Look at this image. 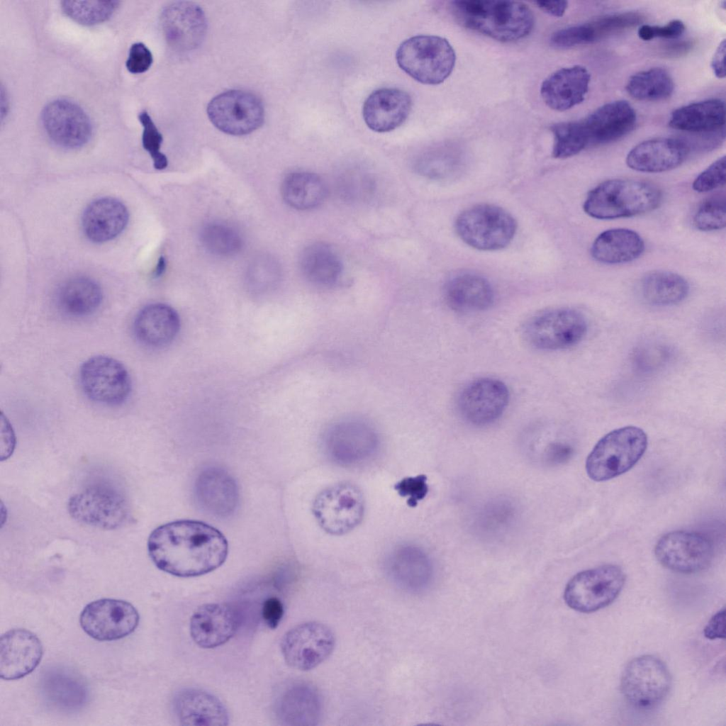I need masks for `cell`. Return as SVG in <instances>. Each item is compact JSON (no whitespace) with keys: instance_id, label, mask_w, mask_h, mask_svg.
Instances as JSON below:
<instances>
[{"instance_id":"1","label":"cell","mask_w":726,"mask_h":726,"mask_svg":"<svg viewBox=\"0 0 726 726\" xmlns=\"http://www.w3.org/2000/svg\"><path fill=\"white\" fill-rule=\"evenodd\" d=\"M149 555L160 570L179 577L209 573L226 559L228 542L215 527L182 520L155 529L147 542Z\"/></svg>"},{"instance_id":"2","label":"cell","mask_w":726,"mask_h":726,"mask_svg":"<svg viewBox=\"0 0 726 726\" xmlns=\"http://www.w3.org/2000/svg\"><path fill=\"white\" fill-rule=\"evenodd\" d=\"M450 7L460 25L502 43L527 37L535 25L532 11L520 1L460 0Z\"/></svg>"},{"instance_id":"3","label":"cell","mask_w":726,"mask_h":726,"mask_svg":"<svg viewBox=\"0 0 726 726\" xmlns=\"http://www.w3.org/2000/svg\"><path fill=\"white\" fill-rule=\"evenodd\" d=\"M661 200L660 189L649 182L635 179H610L589 191L583 208L597 219L631 217L656 208Z\"/></svg>"},{"instance_id":"4","label":"cell","mask_w":726,"mask_h":726,"mask_svg":"<svg viewBox=\"0 0 726 726\" xmlns=\"http://www.w3.org/2000/svg\"><path fill=\"white\" fill-rule=\"evenodd\" d=\"M647 447V436L636 426L613 430L601 438L588 454L586 470L595 481H604L632 468Z\"/></svg>"},{"instance_id":"5","label":"cell","mask_w":726,"mask_h":726,"mask_svg":"<svg viewBox=\"0 0 726 726\" xmlns=\"http://www.w3.org/2000/svg\"><path fill=\"white\" fill-rule=\"evenodd\" d=\"M398 66L415 80L425 84L442 83L452 74L455 52L442 37L431 35L413 36L403 41L396 54Z\"/></svg>"},{"instance_id":"6","label":"cell","mask_w":726,"mask_h":726,"mask_svg":"<svg viewBox=\"0 0 726 726\" xmlns=\"http://www.w3.org/2000/svg\"><path fill=\"white\" fill-rule=\"evenodd\" d=\"M68 511L77 522L105 530H115L129 523L131 509L125 494L117 487L98 483L74 494Z\"/></svg>"},{"instance_id":"7","label":"cell","mask_w":726,"mask_h":726,"mask_svg":"<svg viewBox=\"0 0 726 726\" xmlns=\"http://www.w3.org/2000/svg\"><path fill=\"white\" fill-rule=\"evenodd\" d=\"M454 228L467 245L479 250L493 251L508 245L515 236L517 223L505 209L482 203L459 214Z\"/></svg>"},{"instance_id":"8","label":"cell","mask_w":726,"mask_h":726,"mask_svg":"<svg viewBox=\"0 0 726 726\" xmlns=\"http://www.w3.org/2000/svg\"><path fill=\"white\" fill-rule=\"evenodd\" d=\"M671 677L666 664L654 655H642L625 667L620 690L625 699L639 710H652L666 698Z\"/></svg>"},{"instance_id":"9","label":"cell","mask_w":726,"mask_h":726,"mask_svg":"<svg viewBox=\"0 0 726 726\" xmlns=\"http://www.w3.org/2000/svg\"><path fill=\"white\" fill-rule=\"evenodd\" d=\"M625 581L622 569L605 564L584 570L567 583L564 599L573 610L589 613L612 603L621 592Z\"/></svg>"},{"instance_id":"10","label":"cell","mask_w":726,"mask_h":726,"mask_svg":"<svg viewBox=\"0 0 726 726\" xmlns=\"http://www.w3.org/2000/svg\"><path fill=\"white\" fill-rule=\"evenodd\" d=\"M323 445L327 457L342 467H355L372 459L377 453L379 436L367 422L345 419L330 425Z\"/></svg>"},{"instance_id":"11","label":"cell","mask_w":726,"mask_h":726,"mask_svg":"<svg viewBox=\"0 0 726 726\" xmlns=\"http://www.w3.org/2000/svg\"><path fill=\"white\" fill-rule=\"evenodd\" d=\"M362 491L350 482L327 487L315 498L313 515L320 527L332 535H342L354 529L364 514Z\"/></svg>"},{"instance_id":"12","label":"cell","mask_w":726,"mask_h":726,"mask_svg":"<svg viewBox=\"0 0 726 726\" xmlns=\"http://www.w3.org/2000/svg\"><path fill=\"white\" fill-rule=\"evenodd\" d=\"M586 331L582 313L571 308H555L532 317L525 325V336L537 349L556 351L578 344Z\"/></svg>"},{"instance_id":"13","label":"cell","mask_w":726,"mask_h":726,"mask_svg":"<svg viewBox=\"0 0 726 726\" xmlns=\"http://www.w3.org/2000/svg\"><path fill=\"white\" fill-rule=\"evenodd\" d=\"M79 381L89 399L104 405H119L131 392V379L125 367L106 355L94 356L85 361L80 368Z\"/></svg>"},{"instance_id":"14","label":"cell","mask_w":726,"mask_h":726,"mask_svg":"<svg viewBox=\"0 0 726 726\" xmlns=\"http://www.w3.org/2000/svg\"><path fill=\"white\" fill-rule=\"evenodd\" d=\"M335 645V635L328 625L308 621L294 626L284 634L281 650L289 666L308 671L326 660Z\"/></svg>"},{"instance_id":"15","label":"cell","mask_w":726,"mask_h":726,"mask_svg":"<svg viewBox=\"0 0 726 726\" xmlns=\"http://www.w3.org/2000/svg\"><path fill=\"white\" fill-rule=\"evenodd\" d=\"M207 114L220 130L242 135L262 125L264 109L262 101L253 93L234 89L215 96L207 106Z\"/></svg>"},{"instance_id":"16","label":"cell","mask_w":726,"mask_h":726,"mask_svg":"<svg viewBox=\"0 0 726 726\" xmlns=\"http://www.w3.org/2000/svg\"><path fill=\"white\" fill-rule=\"evenodd\" d=\"M654 554L664 567L682 574H693L711 564L714 549L709 539L691 531L677 530L663 535L657 542Z\"/></svg>"},{"instance_id":"17","label":"cell","mask_w":726,"mask_h":726,"mask_svg":"<svg viewBox=\"0 0 726 726\" xmlns=\"http://www.w3.org/2000/svg\"><path fill=\"white\" fill-rule=\"evenodd\" d=\"M140 617L128 602L104 598L91 602L82 610L79 621L84 631L99 641L121 639L137 627Z\"/></svg>"},{"instance_id":"18","label":"cell","mask_w":726,"mask_h":726,"mask_svg":"<svg viewBox=\"0 0 726 726\" xmlns=\"http://www.w3.org/2000/svg\"><path fill=\"white\" fill-rule=\"evenodd\" d=\"M41 121L50 139L60 147L75 149L84 146L92 135V124L86 113L76 103L58 99L43 109Z\"/></svg>"},{"instance_id":"19","label":"cell","mask_w":726,"mask_h":726,"mask_svg":"<svg viewBox=\"0 0 726 726\" xmlns=\"http://www.w3.org/2000/svg\"><path fill=\"white\" fill-rule=\"evenodd\" d=\"M510 398L507 386L491 377L478 379L461 391L457 406L463 418L475 425L490 424L506 411Z\"/></svg>"},{"instance_id":"20","label":"cell","mask_w":726,"mask_h":726,"mask_svg":"<svg viewBox=\"0 0 726 726\" xmlns=\"http://www.w3.org/2000/svg\"><path fill=\"white\" fill-rule=\"evenodd\" d=\"M195 501L203 511L223 518L233 515L239 504L240 493L234 478L225 469L208 467L198 474L194 485Z\"/></svg>"},{"instance_id":"21","label":"cell","mask_w":726,"mask_h":726,"mask_svg":"<svg viewBox=\"0 0 726 726\" xmlns=\"http://www.w3.org/2000/svg\"><path fill=\"white\" fill-rule=\"evenodd\" d=\"M239 617L235 610L227 603H211L199 606L190 620V635L200 647H219L235 634Z\"/></svg>"},{"instance_id":"22","label":"cell","mask_w":726,"mask_h":726,"mask_svg":"<svg viewBox=\"0 0 726 726\" xmlns=\"http://www.w3.org/2000/svg\"><path fill=\"white\" fill-rule=\"evenodd\" d=\"M38 637L26 629H12L0 639V676L5 680L21 678L32 672L43 656Z\"/></svg>"},{"instance_id":"23","label":"cell","mask_w":726,"mask_h":726,"mask_svg":"<svg viewBox=\"0 0 726 726\" xmlns=\"http://www.w3.org/2000/svg\"><path fill=\"white\" fill-rule=\"evenodd\" d=\"M412 107L410 95L396 88H381L366 99L362 116L367 125L378 133L391 131L407 119Z\"/></svg>"},{"instance_id":"24","label":"cell","mask_w":726,"mask_h":726,"mask_svg":"<svg viewBox=\"0 0 726 726\" xmlns=\"http://www.w3.org/2000/svg\"><path fill=\"white\" fill-rule=\"evenodd\" d=\"M590 80L589 72L581 65L561 68L542 82L541 97L552 110H569L583 102L588 91Z\"/></svg>"},{"instance_id":"25","label":"cell","mask_w":726,"mask_h":726,"mask_svg":"<svg viewBox=\"0 0 726 726\" xmlns=\"http://www.w3.org/2000/svg\"><path fill=\"white\" fill-rule=\"evenodd\" d=\"M162 25L169 43L182 50L196 48L206 28L202 9L184 1L173 3L165 8L162 14Z\"/></svg>"},{"instance_id":"26","label":"cell","mask_w":726,"mask_h":726,"mask_svg":"<svg viewBox=\"0 0 726 726\" xmlns=\"http://www.w3.org/2000/svg\"><path fill=\"white\" fill-rule=\"evenodd\" d=\"M385 567L391 581L408 591L424 589L432 576L429 558L419 547L411 544L394 547L387 555Z\"/></svg>"},{"instance_id":"27","label":"cell","mask_w":726,"mask_h":726,"mask_svg":"<svg viewBox=\"0 0 726 726\" xmlns=\"http://www.w3.org/2000/svg\"><path fill=\"white\" fill-rule=\"evenodd\" d=\"M689 150L685 141L673 138H658L643 141L634 147L626 157L627 166L636 171L657 173L679 166Z\"/></svg>"},{"instance_id":"28","label":"cell","mask_w":726,"mask_h":726,"mask_svg":"<svg viewBox=\"0 0 726 726\" xmlns=\"http://www.w3.org/2000/svg\"><path fill=\"white\" fill-rule=\"evenodd\" d=\"M174 713L182 725H227L229 716L223 703L214 695L196 688H186L173 698Z\"/></svg>"},{"instance_id":"29","label":"cell","mask_w":726,"mask_h":726,"mask_svg":"<svg viewBox=\"0 0 726 726\" xmlns=\"http://www.w3.org/2000/svg\"><path fill=\"white\" fill-rule=\"evenodd\" d=\"M589 145L605 144L618 140L633 129L636 113L626 101L605 104L582 120Z\"/></svg>"},{"instance_id":"30","label":"cell","mask_w":726,"mask_h":726,"mask_svg":"<svg viewBox=\"0 0 726 726\" xmlns=\"http://www.w3.org/2000/svg\"><path fill=\"white\" fill-rule=\"evenodd\" d=\"M128 220V210L121 201L103 197L93 201L84 209L82 225L91 241L101 243L118 237L126 228Z\"/></svg>"},{"instance_id":"31","label":"cell","mask_w":726,"mask_h":726,"mask_svg":"<svg viewBox=\"0 0 726 726\" xmlns=\"http://www.w3.org/2000/svg\"><path fill=\"white\" fill-rule=\"evenodd\" d=\"M180 318L171 306L161 303L149 304L136 315L134 334L142 344L160 348L172 343L180 330Z\"/></svg>"},{"instance_id":"32","label":"cell","mask_w":726,"mask_h":726,"mask_svg":"<svg viewBox=\"0 0 726 726\" xmlns=\"http://www.w3.org/2000/svg\"><path fill=\"white\" fill-rule=\"evenodd\" d=\"M725 104L711 99L680 107L673 111L669 125L676 130L711 135L724 131Z\"/></svg>"},{"instance_id":"33","label":"cell","mask_w":726,"mask_h":726,"mask_svg":"<svg viewBox=\"0 0 726 726\" xmlns=\"http://www.w3.org/2000/svg\"><path fill=\"white\" fill-rule=\"evenodd\" d=\"M492 286L484 277L470 273L457 275L447 283L445 298L452 310L473 313L486 310L494 301Z\"/></svg>"},{"instance_id":"34","label":"cell","mask_w":726,"mask_h":726,"mask_svg":"<svg viewBox=\"0 0 726 726\" xmlns=\"http://www.w3.org/2000/svg\"><path fill=\"white\" fill-rule=\"evenodd\" d=\"M41 691L45 700L55 708L74 710L86 702L88 693L84 682L65 669H55L43 674Z\"/></svg>"},{"instance_id":"35","label":"cell","mask_w":726,"mask_h":726,"mask_svg":"<svg viewBox=\"0 0 726 726\" xmlns=\"http://www.w3.org/2000/svg\"><path fill=\"white\" fill-rule=\"evenodd\" d=\"M644 243L636 232L626 228H613L601 233L591 247L592 257L605 264L632 261L641 255Z\"/></svg>"},{"instance_id":"36","label":"cell","mask_w":726,"mask_h":726,"mask_svg":"<svg viewBox=\"0 0 726 726\" xmlns=\"http://www.w3.org/2000/svg\"><path fill=\"white\" fill-rule=\"evenodd\" d=\"M103 293L99 284L85 277H73L65 281L57 292V303L66 315L84 317L100 306Z\"/></svg>"},{"instance_id":"37","label":"cell","mask_w":726,"mask_h":726,"mask_svg":"<svg viewBox=\"0 0 726 726\" xmlns=\"http://www.w3.org/2000/svg\"><path fill=\"white\" fill-rule=\"evenodd\" d=\"M303 277L311 283L328 286L335 284L342 272V263L334 250L323 242H315L302 252L299 261Z\"/></svg>"},{"instance_id":"38","label":"cell","mask_w":726,"mask_h":726,"mask_svg":"<svg viewBox=\"0 0 726 726\" xmlns=\"http://www.w3.org/2000/svg\"><path fill=\"white\" fill-rule=\"evenodd\" d=\"M281 191L289 206L301 211L319 206L327 196L324 181L316 174L305 171L289 174L283 180Z\"/></svg>"},{"instance_id":"39","label":"cell","mask_w":726,"mask_h":726,"mask_svg":"<svg viewBox=\"0 0 726 726\" xmlns=\"http://www.w3.org/2000/svg\"><path fill=\"white\" fill-rule=\"evenodd\" d=\"M640 290L642 297L648 303L665 306L684 300L688 294L689 285L683 277L677 274L655 271L642 278Z\"/></svg>"},{"instance_id":"40","label":"cell","mask_w":726,"mask_h":726,"mask_svg":"<svg viewBox=\"0 0 726 726\" xmlns=\"http://www.w3.org/2000/svg\"><path fill=\"white\" fill-rule=\"evenodd\" d=\"M674 87L669 72L661 67H654L632 75L627 81L626 90L635 99L649 101L668 99Z\"/></svg>"},{"instance_id":"41","label":"cell","mask_w":726,"mask_h":726,"mask_svg":"<svg viewBox=\"0 0 726 726\" xmlns=\"http://www.w3.org/2000/svg\"><path fill=\"white\" fill-rule=\"evenodd\" d=\"M286 720L293 725H313L318 721L321 700L318 691L309 685H298L284 697Z\"/></svg>"},{"instance_id":"42","label":"cell","mask_w":726,"mask_h":726,"mask_svg":"<svg viewBox=\"0 0 726 726\" xmlns=\"http://www.w3.org/2000/svg\"><path fill=\"white\" fill-rule=\"evenodd\" d=\"M554 137L552 156L565 159L574 156L589 145L582 120L557 123L551 125Z\"/></svg>"},{"instance_id":"43","label":"cell","mask_w":726,"mask_h":726,"mask_svg":"<svg viewBox=\"0 0 726 726\" xmlns=\"http://www.w3.org/2000/svg\"><path fill=\"white\" fill-rule=\"evenodd\" d=\"M200 240L209 252L218 256H230L242 247L239 232L231 225L220 222L206 224L201 230Z\"/></svg>"},{"instance_id":"44","label":"cell","mask_w":726,"mask_h":726,"mask_svg":"<svg viewBox=\"0 0 726 726\" xmlns=\"http://www.w3.org/2000/svg\"><path fill=\"white\" fill-rule=\"evenodd\" d=\"M464 162L456 150H442L423 156L415 164L418 173L432 179L455 177L462 169Z\"/></svg>"},{"instance_id":"45","label":"cell","mask_w":726,"mask_h":726,"mask_svg":"<svg viewBox=\"0 0 726 726\" xmlns=\"http://www.w3.org/2000/svg\"><path fill=\"white\" fill-rule=\"evenodd\" d=\"M119 1H62L63 12L79 24L94 26L108 20L113 14Z\"/></svg>"},{"instance_id":"46","label":"cell","mask_w":726,"mask_h":726,"mask_svg":"<svg viewBox=\"0 0 726 726\" xmlns=\"http://www.w3.org/2000/svg\"><path fill=\"white\" fill-rule=\"evenodd\" d=\"M644 20L642 13L630 11L603 16L586 23L591 43L634 28Z\"/></svg>"},{"instance_id":"47","label":"cell","mask_w":726,"mask_h":726,"mask_svg":"<svg viewBox=\"0 0 726 726\" xmlns=\"http://www.w3.org/2000/svg\"><path fill=\"white\" fill-rule=\"evenodd\" d=\"M725 196H715L704 201L693 216V225L702 231L720 230L725 226Z\"/></svg>"},{"instance_id":"48","label":"cell","mask_w":726,"mask_h":726,"mask_svg":"<svg viewBox=\"0 0 726 726\" xmlns=\"http://www.w3.org/2000/svg\"><path fill=\"white\" fill-rule=\"evenodd\" d=\"M138 119L143 126L142 143L144 149L147 151L153 161L156 169H164L168 165L167 157L160 151L163 141L162 135L160 133L150 116L146 111L140 112Z\"/></svg>"},{"instance_id":"49","label":"cell","mask_w":726,"mask_h":726,"mask_svg":"<svg viewBox=\"0 0 726 726\" xmlns=\"http://www.w3.org/2000/svg\"><path fill=\"white\" fill-rule=\"evenodd\" d=\"M337 185L341 196L350 201H362L369 199L375 186L372 177L362 173L339 176Z\"/></svg>"},{"instance_id":"50","label":"cell","mask_w":726,"mask_h":726,"mask_svg":"<svg viewBox=\"0 0 726 726\" xmlns=\"http://www.w3.org/2000/svg\"><path fill=\"white\" fill-rule=\"evenodd\" d=\"M726 160L723 156L702 172L693 181V189L700 193L708 192L725 185Z\"/></svg>"},{"instance_id":"51","label":"cell","mask_w":726,"mask_h":726,"mask_svg":"<svg viewBox=\"0 0 726 726\" xmlns=\"http://www.w3.org/2000/svg\"><path fill=\"white\" fill-rule=\"evenodd\" d=\"M393 488L399 496L407 498V504L411 508L416 507L429 490L425 474L405 477L398 481Z\"/></svg>"},{"instance_id":"52","label":"cell","mask_w":726,"mask_h":726,"mask_svg":"<svg viewBox=\"0 0 726 726\" xmlns=\"http://www.w3.org/2000/svg\"><path fill=\"white\" fill-rule=\"evenodd\" d=\"M685 30V25L680 20H674L667 24L659 26L642 25L638 29V36L644 41L660 38L675 40Z\"/></svg>"},{"instance_id":"53","label":"cell","mask_w":726,"mask_h":726,"mask_svg":"<svg viewBox=\"0 0 726 726\" xmlns=\"http://www.w3.org/2000/svg\"><path fill=\"white\" fill-rule=\"evenodd\" d=\"M254 267V272L251 273L250 284L255 291L265 292L270 290L276 284L279 274L278 269L274 262L268 261L257 263Z\"/></svg>"},{"instance_id":"54","label":"cell","mask_w":726,"mask_h":726,"mask_svg":"<svg viewBox=\"0 0 726 726\" xmlns=\"http://www.w3.org/2000/svg\"><path fill=\"white\" fill-rule=\"evenodd\" d=\"M152 62L151 51L144 43L138 42L131 45L125 65L130 72L140 74L146 72Z\"/></svg>"},{"instance_id":"55","label":"cell","mask_w":726,"mask_h":726,"mask_svg":"<svg viewBox=\"0 0 726 726\" xmlns=\"http://www.w3.org/2000/svg\"><path fill=\"white\" fill-rule=\"evenodd\" d=\"M282 602L275 596L267 598L262 605V615L265 624L271 629H275L284 615Z\"/></svg>"},{"instance_id":"56","label":"cell","mask_w":726,"mask_h":726,"mask_svg":"<svg viewBox=\"0 0 726 726\" xmlns=\"http://www.w3.org/2000/svg\"><path fill=\"white\" fill-rule=\"evenodd\" d=\"M704 635L710 640L725 637V609L723 608L710 619L704 628Z\"/></svg>"},{"instance_id":"57","label":"cell","mask_w":726,"mask_h":726,"mask_svg":"<svg viewBox=\"0 0 726 726\" xmlns=\"http://www.w3.org/2000/svg\"><path fill=\"white\" fill-rule=\"evenodd\" d=\"M571 447L562 442L550 444L546 451L547 460L552 464H560L567 461L571 456Z\"/></svg>"},{"instance_id":"58","label":"cell","mask_w":726,"mask_h":726,"mask_svg":"<svg viewBox=\"0 0 726 726\" xmlns=\"http://www.w3.org/2000/svg\"><path fill=\"white\" fill-rule=\"evenodd\" d=\"M725 40H723L718 45L711 61V68L714 74L720 79L725 77Z\"/></svg>"},{"instance_id":"59","label":"cell","mask_w":726,"mask_h":726,"mask_svg":"<svg viewBox=\"0 0 726 726\" xmlns=\"http://www.w3.org/2000/svg\"><path fill=\"white\" fill-rule=\"evenodd\" d=\"M535 3L541 10L555 17L562 16L568 7L566 1H537Z\"/></svg>"},{"instance_id":"60","label":"cell","mask_w":726,"mask_h":726,"mask_svg":"<svg viewBox=\"0 0 726 726\" xmlns=\"http://www.w3.org/2000/svg\"><path fill=\"white\" fill-rule=\"evenodd\" d=\"M693 47L691 40H677L666 45L664 52L666 55L671 57H679L686 55Z\"/></svg>"},{"instance_id":"61","label":"cell","mask_w":726,"mask_h":726,"mask_svg":"<svg viewBox=\"0 0 726 726\" xmlns=\"http://www.w3.org/2000/svg\"><path fill=\"white\" fill-rule=\"evenodd\" d=\"M165 268H166L165 259L163 257H160L159 260H158V262L157 264V266L155 267V269L154 271V276L155 277H158L161 276L164 273V272L165 270Z\"/></svg>"}]
</instances>
